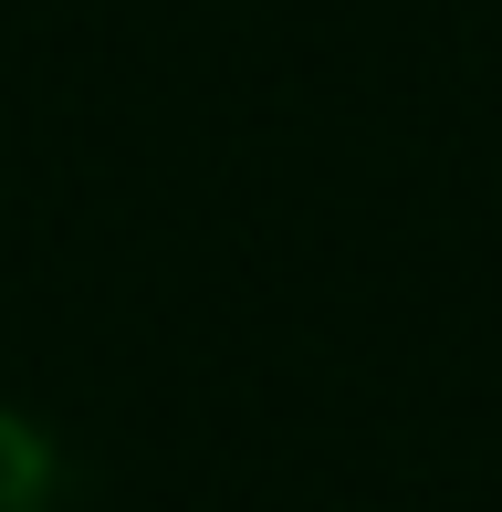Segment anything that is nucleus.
Segmentation results:
<instances>
[]
</instances>
